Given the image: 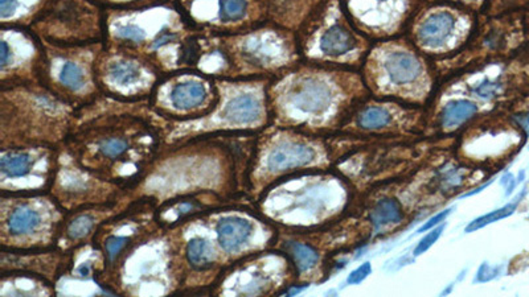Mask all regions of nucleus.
Wrapping results in <instances>:
<instances>
[{
	"instance_id": "f257e3e1",
	"label": "nucleus",
	"mask_w": 529,
	"mask_h": 297,
	"mask_svg": "<svg viewBox=\"0 0 529 297\" xmlns=\"http://www.w3.org/2000/svg\"><path fill=\"white\" fill-rule=\"evenodd\" d=\"M221 73L258 76L290 67L298 56L294 36L282 27L260 26L246 32L224 35L217 39Z\"/></svg>"
},
{
	"instance_id": "f03ea898",
	"label": "nucleus",
	"mask_w": 529,
	"mask_h": 297,
	"mask_svg": "<svg viewBox=\"0 0 529 297\" xmlns=\"http://www.w3.org/2000/svg\"><path fill=\"white\" fill-rule=\"evenodd\" d=\"M26 28L54 45L105 44L106 8L94 0H49Z\"/></svg>"
},
{
	"instance_id": "7ed1b4c3",
	"label": "nucleus",
	"mask_w": 529,
	"mask_h": 297,
	"mask_svg": "<svg viewBox=\"0 0 529 297\" xmlns=\"http://www.w3.org/2000/svg\"><path fill=\"white\" fill-rule=\"evenodd\" d=\"M269 101L281 121L322 122L338 110L340 92L327 73L301 70L271 86Z\"/></svg>"
},
{
	"instance_id": "20e7f679",
	"label": "nucleus",
	"mask_w": 529,
	"mask_h": 297,
	"mask_svg": "<svg viewBox=\"0 0 529 297\" xmlns=\"http://www.w3.org/2000/svg\"><path fill=\"white\" fill-rule=\"evenodd\" d=\"M219 90L217 106L198 119L177 123L182 135L191 131H208L212 127L249 130L262 126L267 119L269 99L264 81L216 82Z\"/></svg>"
},
{
	"instance_id": "39448f33",
	"label": "nucleus",
	"mask_w": 529,
	"mask_h": 297,
	"mask_svg": "<svg viewBox=\"0 0 529 297\" xmlns=\"http://www.w3.org/2000/svg\"><path fill=\"white\" fill-rule=\"evenodd\" d=\"M196 28L211 27L216 33L233 35L264 26L269 20L267 0H176Z\"/></svg>"
},
{
	"instance_id": "423d86ee",
	"label": "nucleus",
	"mask_w": 529,
	"mask_h": 297,
	"mask_svg": "<svg viewBox=\"0 0 529 297\" xmlns=\"http://www.w3.org/2000/svg\"><path fill=\"white\" fill-rule=\"evenodd\" d=\"M198 73H177L166 81L159 82L152 93L154 108L172 111L179 121H192L207 115L219 99L216 82Z\"/></svg>"
},
{
	"instance_id": "0eeeda50",
	"label": "nucleus",
	"mask_w": 529,
	"mask_h": 297,
	"mask_svg": "<svg viewBox=\"0 0 529 297\" xmlns=\"http://www.w3.org/2000/svg\"><path fill=\"white\" fill-rule=\"evenodd\" d=\"M102 53L95 64V77L101 90L126 99L154 93L158 73L152 64L127 52L106 54L104 51Z\"/></svg>"
},
{
	"instance_id": "6e6552de",
	"label": "nucleus",
	"mask_w": 529,
	"mask_h": 297,
	"mask_svg": "<svg viewBox=\"0 0 529 297\" xmlns=\"http://www.w3.org/2000/svg\"><path fill=\"white\" fill-rule=\"evenodd\" d=\"M345 14L358 26L374 29V33H389L426 0H342Z\"/></svg>"
},
{
	"instance_id": "1a4fd4ad",
	"label": "nucleus",
	"mask_w": 529,
	"mask_h": 297,
	"mask_svg": "<svg viewBox=\"0 0 529 297\" xmlns=\"http://www.w3.org/2000/svg\"><path fill=\"white\" fill-rule=\"evenodd\" d=\"M377 64L380 76L377 81L385 82V87L400 92H409L425 78V68L420 57L402 48H386L379 52Z\"/></svg>"
},
{
	"instance_id": "9d476101",
	"label": "nucleus",
	"mask_w": 529,
	"mask_h": 297,
	"mask_svg": "<svg viewBox=\"0 0 529 297\" xmlns=\"http://www.w3.org/2000/svg\"><path fill=\"white\" fill-rule=\"evenodd\" d=\"M436 4L416 28V40L427 51L448 49L454 39H457L458 23L462 19L463 11L459 6Z\"/></svg>"
},
{
	"instance_id": "9b49d317",
	"label": "nucleus",
	"mask_w": 529,
	"mask_h": 297,
	"mask_svg": "<svg viewBox=\"0 0 529 297\" xmlns=\"http://www.w3.org/2000/svg\"><path fill=\"white\" fill-rule=\"evenodd\" d=\"M54 48H56V51L58 53L57 54V61H58L60 65H57V67L54 65L53 67L51 64H47L44 61L41 77L45 73L56 71V74H54L56 85L53 86L49 92L57 96L58 90H63V92H65L68 94H70V96L81 98V94L89 92V89H90L89 81L90 80L97 81L95 65L84 67L79 60L72 58V57L65 56V54H60L61 52H60V48L57 45H54Z\"/></svg>"
},
{
	"instance_id": "f8f14e48",
	"label": "nucleus",
	"mask_w": 529,
	"mask_h": 297,
	"mask_svg": "<svg viewBox=\"0 0 529 297\" xmlns=\"http://www.w3.org/2000/svg\"><path fill=\"white\" fill-rule=\"evenodd\" d=\"M342 0H336L333 10V22L330 26H326L319 33L317 39V53L314 56L326 57L330 60H342L349 54L355 53L358 48L360 41L356 35L340 19V12L343 11Z\"/></svg>"
},
{
	"instance_id": "ddd939ff",
	"label": "nucleus",
	"mask_w": 529,
	"mask_h": 297,
	"mask_svg": "<svg viewBox=\"0 0 529 297\" xmlns=\"http://www.w3.org/2000/svg\"><path fill=\"white\" fill-rule=\"evenodd\" d=\"M315 158L317 152L308 143L294 139H282L269 151L266 165L271 172H281L307 165L314 162Z\"/></svg>"
},
{
	"instance_id": "4468645a",
	"label": "nucleus",
	"mask_w": 529,
	"mask_h": 297,
	"mask_svg": "<svg viewBox=\"0 0 529 297\" xmlns=\"http://www.w3.org/2000/svg\"><path fill=\"white\" fill-rule=\"evenodd\" d=\"M49 0H0L3 26L28 27Z\"/></svg>"
},
{
	"instance_id": "2eb2a0df",
	"label": "nucleus",
	"mask_w": 529,
	"mask_h": 297,
	"mask_svg": "<svg viewBox=\"0 0 529 297\" xmlns=\"http://www.w3.org/2000/svg\"><path fill=\"white\" fill-rule=\"evenodd\" d=\"M251 225L237 217L225 218L217 225L219 242L225 251H235L248 241L251 237Z\"/></svg>"
},
{
	"instance_id": "dca6fc26",
	"label": "nucleus",
	"mask_w": 529,
	"mask_h": 297,
	"mask_svg": "<svg viewBox=\"0 0 529 297\" xmlns=\"http://www.w3.org/2000/svg\"><path fill=\"white\" fill-rule=\"evenodd\" d=\"M479 111L477 105L468 99H455L445 105L441 112V127L446 131L461 127L463 123L470 121Z\"/></svg>"
},
{
	"instance_id": "f3484780",
	"label": "nucleus",
	"mask_w": 529,
	"mask_h": 297,
	"mask_svg": "<svg viewBox=\"0 0 529 297\" xmlns=\"http://www.w3.org/2000/svg\"><path fill=\"white\" fill-rule=\"evenodd\" d=\"M404 218L402 207L397 200L386 198L376 203L370 212V221L376 229L390 223H398Z\"/></svg>"
},
{
	"instance_id": "a211bd4d",
	"label": "nucleus",
	"mask_w": 529,
	"mask_h": 297,
	"mask_svg": "<svg viewBox=\"0 0 529 297\" xmlns=\"http://www.w3.org/2000/svg\"><path fill=\"white\" fill-rule=\"evenodd\" d=\"M32 167V158L29 153L22 151H10L3 152L0 160V169L3 175L8 177H20L29 172Z\"/></svg>"
},
{
	"instance_id": "6ab92c4d",
	"label": "nucleus",
	"mask_w": 529,
	"mask_h": 297,
	"mask_svg": "<svg viewBox=\"0 0 529 297\" xmlns=\"http://www.w3.org/2000/svg\"><path fill=\"white\" fill-rule=\"evenodd\" d=\"M393 121L392 112L384 106H367L356 117L357 126L363 130H380Z\"/></svg>"
},
{
	"instance_id": "aec40b11",
	"label": "nucleus",
	"mask_w": 529,
	"mask_h": 297,
	"mask_svg": "<svg viewBox=\"0 0 529 297\" xmlns=\"http://www.w3.org/2000/svg\"><path fill=\"white\" fill-rule=\"evenodd\" d=\"M40 217L29 207H19L8 219V229L13 235H22L31 232L38 228Z\"/></svg>"
},
{
	"instance_id": "412c9836",
	"label": "nucleus",
	"mask_w": 529,
	"mask_h": 297,
	"mask_svg": "<svg viewBox=\"0 0 529 297\" xmlns=\"http://www.w3.org/2000/svg\"><path fill=\"white\" fill-rule=\"evenodd\" d=\"M187 257L194 267L203 270L211 266L213 253L210 244H207L204 239L195 238L188 244Z\"/></svg>"
},
{
	"instance_id": "4be33fe9",
	"label": "nucleus",
	"mask_w": 529,
	"mask_h": 297,
	"mask_svg": "<svg viewBox=\"0 0 529 297\" xmlns=\"http://www.w3.org/2000/svg\"><path fill=\"white\" fill-rule=\"evenodd\" d=\"M289 253L301 272L313 269L319 260L317 251L306 244L291 242L289 244Z\"/></svg>"
},
{
	"instance_id": "5701e85b",
	"label": "nucleus",
	"mask_w": 529,
	"mask_h": 297,
	"mask_svg": "<svg viewBox=\"0 0 529 297\" xmlns=\"http://www.w3.org/2000/svg\"><path fill=\"white\" fill-rule=\"evenodd\" d=\"M516 207H517V203H510V205L503 206L502 209L491 212L489 214L479 217V218L474 219L473 222H470V225L466 228V232H473V231H476V230L487 226L489 223H494V222H496L499 219L507 218V217L511 216L515 212Z\"/></svg>"
},
{
	"instance_id": "b1692460",
	"label": "nucleus",
	"mask_w": 529,
	"mask_h": 297,
	"mask_svg": "<svg viewBox=\"0 0 529 297\" xmlns=\"http://www.w3.org/2000/svg\"><path fill=\"white\" fill-rule=\"evenodd\" d=\"M105 8H141L171 0H94Z\"/></svg>"
},
{
	"instance_id": "393cba45",
	"label": "nucleus",
	"mask_w": 529,
	"mask_h": 297,
	"mask_svg": "<svg viewBox=\"0 0 529 297\" xmlns=\"http://www.w3.org/2000/svg\"><path fill=\"white\" fill-rule=\"evenodd\" d=\"M502 89L503 85L500 82L494 81V80H484V81L476 85L475 87L473 89V93L477 95L479 98H483V99H492V98L500 94Z\"/></svg>"
},
{
	"instance_id": "a878e982",
	"label": "nucleus",
	"mask_w": 529,
	"mask_h": 297,
	"mask_svg": "<svg viewBox=\"0 0 529 297\" xmlns=\"http://www.w3.org/2000/svg\"><path fill=\"white\" fill-rule=\"evenodd\" d=\"M92 228V217L81 216L79 217V218H76V219L70 223V226H69V229H68V234H69L70 238L77 239V238L85 237V235L90 231Z\"/></svg>"
},
{
	"instance_id": "bb28decb",
	"label": "nucleus",
	"mask_w": 529,
	"mask_h": 297,
	"mask_svg": "<svg viewBox=\"0 0 529 297\" xmlns=\"http://www.w3.org/2000/svg\"><path fill=\"white\" fill-rule=\"evenodd\" d=\"M445 229V226H439L438 229H434L432 232H429L423 241L418 244V246L416 247L414 250V255H421L425 251H427L433 244H436V239L441 237L442 231Z\"/></svg>"
},
{
	"instance_id": "cd10ccee",
	"label": "nucleus",
	"mask_w": 529,
	"mask_h": 297,
	"mask_svg": "<svg viewBox=\"0 0 529 297\" xmlns=\"http://www.w3.org/2000/svg\"><path fill=\"white\" fill-rule=\"evenodd\" d=\"M127 242H129L127 237H110V238H107L105 244L107 257L110 259H114Z\"/></svg>"
},
{
	"instance_id": "c85d7f7f",
	"label": "nucleus",
	"mask_w": 529,
	"mask_h": 297,
	"mask_svg": "<svg viewBox=\"0 0 529 297\" xmlns=\"http://www.w3.org/2000/svg\"><path fill=\"white\" fill-rule=\"evenodd\" d=\"M370 271H372V269H370V263H364V264H363V266H360L357 270L354 271V272H351V275L348 276V280H347V283L352 284V285L361 283L364 279H367V278H368V275H370Z\"/></svg>"
},
{
	"instance_id": "c756f323",
	"label": "nucleus",
	"mask_w": 529,
	"mask_h": 297,
	"mask_svg": "<svg viewBox=\"0 0 529 297\" xmlns=\"http://www.w3.org/2000/svg\"><path fill=\"white\" fill-rule=\"evenodd\" d=\"M427 3H446V4H454L459 7H466V8H475L479 6H483L489 0H426Z\"/></svg>"
},
{
	"instance_id": "7c9ffc66",
	"label": "nucleus",
	"mask_w": 529,
	"mask_h": 297,
	"mask_svg": "<svg viewBox=\"0 0 529 297\" xmlns=\"http://www.w3.org/2000/svg\"><path fill=\"white\" fill-rule=\"evenodd\" d=\"M450 212H451V209H449V210H445V212L436 214V217H433L432 219H429V222H426V223L423 225V228H420L418 232H423V231H427V230L436 228V225H439L441 222H443V219L449 216Z\"/></svg>"
},
{
	"instance_id": "2f4dec72",
	"label": "nucleus",
	"mask_w": 529,
	"mask_h": 297,
	"mask_svg": "<svg viewBox=\"0 0 529 297\" xmlns=\"http://www.w3.org/2000/svg\"><path fill=\"white\" fill-rule=\"evenodd\" d=\"M496 271L498 270H492V269H489L487 264H483L482 269L477 272V280H479V282H489V280H491V279L496 275Z\"/></svg>"
},
{
	"instance_id": "473e14b6",
	"label": "nucleus",
	"mask_w": 529,
	"mask_h": 297,
	"mask_svg": "<svg viewBox=\"0 0 529 297\" xmlns=\"http://www.w3.org/2000/svg\"><path fill=\"white\" fill-rule=\"evenodd\" d=\"M514 121H515V122L517 123V126L521 127V128L526 131V134L529 136V112H526V114H517V115L514 117Z\"/></svg>"
}]
</instances>
